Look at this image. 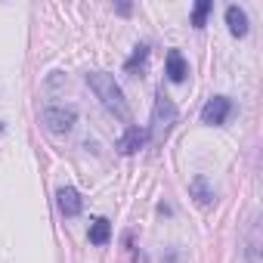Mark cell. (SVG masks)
<instances>
[{
	"label": "cell",
	"mask_w": 263,
	"mask_h": 263,
	"mask_svg": "<svg viewBox=\"0 0 263 263\" xmlns=\"http://www.w3.org/2000/svg\"><path fill=\"white\" fill-rule=\"evenodd\" d=\"M146 59H149V47H146V44H140V47L134 50V56H130V59L124 62V71H127V74H137V71H143Z\"/></svg>",
	"instance_id": "12"
},
{
	"label": "cell",
	"mask_w": 263,
	"mask_h": 263,
	"mask_svg": "<svg viewBox=\"0 0 263 263\" xmlns=\"http://www.w3.org/2000/svg\"><path fill=\"white\" fill-rule=\"evenodd\" d=\"M0 130H4V124H0Z\"/></svg>",
	"instance_id": "15"
},
{
	"label": "cell",
	"mask_w": 263,
	"mask_h": 263,
	"mask_svg": "<svg viewBox=\"0 0 263 263\" xmlns=\"http://www.w3.org/2000/svg\"><path fill=\"white\" fill-rule=\"evenodd\" d=\"M115 10H118V13H121V16H130V13H134V7H130V4H118V7H115Z\"/></svg>",
	"instance_id": "14"
},
{
	"label": "cell",
	"mask_w": 263,
	"mask_h": 263,
	"mask_svg": "<svg viewBox=\"0 0 263 263\" xmlns=\"http://www.w3.org/2000/svg\"><path fill=\"white\" fill-rule=\"evenodd\" d=\"M87 84H90V90L96 93V99H99L118 121H130V105H127L124 90H121V84L115 81V74H108V71H90V74H87Z\"/></svg>",
	"instance_id": "1"
},
{
	"label": "cell",
	"mask_w": 263,
	"mask_h": 263,
	"mask_svg": "<svg viewBox=\"0 0 263 263\" xmlns=\"http://www.w3.org/2000/svg\"><path fill=\"white\" fill-rule=\"evenodd\" d=\"M189 195H192L201 208H208V204H214V201H217V192H214V186L208 183V177H204V174H195V177L189 180Z\"/></svg>",
	"instance_id": "7"
},
{
	"label": "cell",
	"mask_w": 263,
	"mask_h": 263,
	"mask_svg": "<svg viewBox=\"0 0 263 263\" xmlns=\"http://www.w3.org/2000/svg\"><path fill=\"white\" fill-rule=\"evenodd\" d=\"M232 111H235V105H232L229 96H211L204 102V108H201V121L211 124V127H220V124H226L232 118Z\"/></svg>",
	"instance_id": "4"
},
{
	"label": "cell",
	"mask_w": 263,
	"mask_h": 263,
	"mask_svg": "<svg viewBox=\"0 0 263 263\" xmlns=\"http://www.w3.org/2000/svg\"><path fill=\"white\" fill-rule=\"evenodd\" d=\"M186 74H189V62L183 59L180 50H171V53H167V81H171V84H183Z\"/></svg>",
	"instance_id": "9"
},
{
	"label": "cell",
	"mask_w": 263,
	"mask_h": 263,
	"mask_svg": "<svg viewBox=\"0 0 263 263\" xmlns=\"http://www.w3.org/2000/svg\"><path fill=\"white\" fill-rule=\"evenodd\" d=\"M111 238V223L105 220V217H96L93 223H90V241L93 245H105Z\"/></svg>",
	"instance_id": "10"
},
{
	"label": "cell",
	"mask_w": 263,
	"mask_h": 263,
	"mask_svg": "<svg viewBox=\"0 0 263 263\" xmlns=\"http://www.w3.org/2000/svg\"><path fill=\"white\" fill-rule=\"evenodd\" d=\"M146 140H149V130L130 124L124 134H121V140H118V152H121V155H137V152L146 146Z\"/></svg>",
	"instance_id": "5"
},
{
	"label": "cell",
	"mask_w": 263,
	"mask_h": 263,
	"mask_svg": "<svg viewBox=\"0 0 263 263\" xmlns=\"http://www.w3.org/2000/svg\"><path fill=\"white\" fill-rule=\"evenodd\" d=\"M226 25H229V34L232 37H245L248 31H251V22H248V13L238 7V4H232V7H226Z\"/></svg>",
	"instance_id": "8"
},
{
	"label": "cell",
	"mask_w": 263,
	"mask_h": 263,
	"mask_svg": "<svg viewBox=\"0 0 263 263\" xmlns=\"http://www.w3.org/2000/svg\"><path fill=\"white\" fill-rule=\"evenodd\" d=\"M41 121L53 137H68L78 124V108L74 105H47L41 111Z\"/></svg>",
	"instance_id": "3"
},
{
	"label": "cell",
	"mask_w": 263,
	"mask_h": 263,
	"mask_svg": "<svg viewBox=\"0 0 263 263\" xmlns=\"http://www.w3.org/2000/svg\"><path fill=\"white\" fill-rule=\"evenodd\" d=\"M56 204H59L62 217H78V214L84 211V198H81V192H78L74 186H62V189L56 192Z\"/></svg>",
	"instance_id": "6"
},
{
	"label": "cell",
	"mask_w": 263,
	"mask_h": 263,
	"mask_svg": "<svg viewBox=\"0 0 263 263\" xmlns=\"http://www.w3.org/2000/svg\"><path fill=\"white\" fill-rule=\"evenodd\" d=\"M211 10H214V4H211V0H198V4H195V10H192V28H204V22H208Z\"/></svg>",
	"instance_id": "13"
},
{
	"label": "cell",
	"mask_w": 263,
	"mask_h": 263,
	"mask_svg": "<svg viewBox=\"0 0 263 263\" xmlns=\"http://www.w3.org/2000/svg\"><path fill=\"white\" fill-rule=\"evenodd\" d=\"M257 260H260V220L254 217L248 229V263H257Z\"/></svg>",
	"instance_id": "11"
},
{
	"label": "cell",
	"mask_w": 263,
	"mask_h": 263,
	"mask_svg": "<svg viewBox=\"0 0 263 263\" xmlns=\"http://www.w3.org/2000/svg\"><path fill=\"white\" fill-rule=\"evenodd\" d=\"M174 124H177V105H174V99L164 90H158L155 93V105H152V140L164 143L167 134L174 130Z\"/></svg>",
	"instance_id": "2"
}]
</instances>
